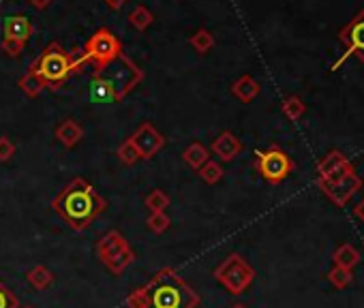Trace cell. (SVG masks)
I'll list each match as a JSON object with an SVG mask.
<instances>
[{
    "label": "cell",
    "instance_id": "cell-25",
    "mask_svg": "<svg viewBox=\"0 0 364 308\" xmlns=\"http://www.w3.org/2000/svg\"><path fill=\"white\" fill-rule=\"evenodd\" d=\"M129 22H131V26L133 28H137V31H146L152 22H154V16H152V11L150 9H146V7H135L131 13H129Z\"/></svg>",
    "mask_w": 364,
    "mask_h": 308
},
{
    "label": "cell",
    "instance_id": "cell-12",
    "mask_svg": "<svg viewBox=\"0 0 364 308\" xmlns=\"http://www.w3.org/2000/svg\"><path fill=\"white\" fill-rule=\"evenodd\" d=\"M213 152L225 163H232L238 154L242 152V141L232 133V131H223L215 141H213Z\"/></svg>",
    "mask_w": 364,
    "mask_h": 308
},
{
    "label": "cell",
    "instance_id": "cell-29",
    "mask_svg": "<svg viewBox=\"0 0 364 308\" xmlns=\"http://www.w3.org/2000/svg\"><path fill=\"white\" fill-rule=\"evenodd\" d=\"M118 159H120V163H124V165H133V163L139 161V154H137V150L133 148L131 139H127V141H122V143L118 145Z\"/></svg>",
    "mask_w": 364,
    "mask_h": 308
},
{
    "label": "cell",
    "instance_id": "cell-37",
    "mask_svg": "<svg viewBox=\"0 0 364 308\" xmlns=\"http://www.w3.org/2000/svg\"><path fill=\"white\" fill-rule=\"evenodd\" d=\"M18 308H35V306H31V304H26V306H18Z\"/></svg>",
    "mask_w": 364,
    "mask_h": 308
},
{
    "label": "cell",
    "instance_id": "cell-27",
    "mask_svg": "<svg viewBox=\"0 0 364 308\" xmlns=\"http://www.w3.org/2000/svg\"><path fill=\"white\" fill-rule=\"evenodd\" d=\"M67 56H69L71 73H82V71H86L92 65L84 48H73L71 52H67Z\"/></svg>",
    "mask_w": 364,
    "mask_h": 308
},
{
    "label": "cell",
    "instance_id": "cell-28",
    "mask_svg": "<svg viewBox=\"0 0 364 308\" xmlns=\"http://www.w3.org/2000/svg\"><path fill=\"white\" fill-rule=\"evenodd\" d=\"M171 225V219L167 216V212H150V216L146 219V227L152 231V233H165Z\"/></svg>",
    "mask_w": 364,
    "mask_h": 308
},
{
    "label": "cell",
    "instance_id": "cell-11",
    "mask_svg": "<svg viewBox=\"0 0 364 308\" xmlns=\"http://www.w3.org/2000/svg\"><path fill=\"white\" fill-rule=\"evenodd\" d=\"M129 139H131L133 148L137 150L139 159H144V161L152 159L154 154H156V152H161V150H163V145H165V137H163V133H161V131H156L150 122L139 124V128H137Z\"/></svg>",
    "mask_w": 364,
    "mask_h": 308
},
{
    "label": "cell",
    "instance_id": "cell-14",
    "mask_svg": "<svg viewBox=\"0 0 364 308\" xmlns=\"http://www.w3.org/2000/svg\"><path fill=\"white\" fill-rule=\"evenodd\" d=\"M259 90H262L259 82H257L255 77H251V75H242V77H238V79L232 84V94H234L238 101H242V103L255 101V99L259 97Z\"/></svg>",
    "mask_w": 364,
    "mask_h": 308
},
{
    "label": "cell",
    "instance_id": "cell-13",
    "mask_svg": "<svg viewBox=\"0 0 364 308\" xmlns=\"http://www.w3.org/2000/svg\"><path fill=\"white\" fill-rule=\"evenodd\" d=\"M349 159L345 157V154L341 150H330L326 157L317 163V180H328L332 178L343 165H347Z\"/></svg>",
    "mask_w": 364,
    "mask_h": 308
},
{
    "label": "cell",
    "instance_id": "cell-20",
    "mask_svg": "<svg viewBox=\"0 0 364 308\" xmlns=\"http://www.w3.org/2000/svg\"><path fill=\"white\" fill-rule=\"evenodd\" d=\"M20 90L26 94V97H39L43 90H46V84L43 79L37 75V71L31 67L22 77H20Z\"/></svg>",
    "mask_w": 364,
    "mask_h": 308
},
{
    "label": "cell",
    "instance_id": "cell-18",
    "mask_svg": "<svg viewBox=\"0 0 364 308\" xmlns=\"http://www.w3.org/2000/svg\"><path fill=\"white\" fill-rule=\"evenodd\" d=\"M182 161H185L191 170H200L204 163L210 161V154H208V150H206L204 143L193 141L191 145H187L185 152H182Z\"/></svg>",
    "mask_w": 364,
    "mask_h": 308
},
{
    "label": "cell",
    "instance_id": "cell-38",
    "mask_svg": "<svg viewBox=\"0 0 364 308\" xmlns=\"http://www.w3.org/2000/svg\"><path fill=\"white\" fill-rule=\"evenodd\" d=\"M362 187H364V182H362Z\"/></svg>",
    "mask_w": 364,
    "mask_h": 308
},
{
    "label": "cell",
    "instance_id": "cell-2",
    "mask_svg": "<svg viewBox=\"0 0 364 308\" xmlns=\"http://www.w3.org/2000/svg\"><path fill=\"white\" fill-rule=\"evenodd\" d=\"M107 208V202L84 178L71 180L52 202V210L73 231H86Z\"/></svg>",
    "mask_w": 364,
    "mask_h": 308
},
{
    "label": "cell",
    "instance_id": "cell-23",
    "mask_svg": "<svg viewBox=\"0 0 364 308\" xmlns=\"http://www.w3.org/2000/svg\"><path fill=\"white\" fill-rule=\"evenodd\" d=\"M198 174H200V178L206 182V185H217V182H221L223 180V167H221V163H217V161H208V163H204L200 170H198Z\"/></svg>",
    "mask_w": 364,
    "mask_h": 308
},
{
    "label": "cell",
    "instance_id": "cell-26",
    "mask_svg": "<svg viewBox=\"0 0 364 308\" xmlns=\"http://www.w3.org/2000/svg\"><path fill=\"white\" fill-rule=\"evenodd\" d=\"M215 45V37L210 31L206 28H200L193 37H191V48L198 52V54H208Z\"/></svg>",
    "mask_w": 364,
    "mask_h": 308
},
{
    "label": "cell",
    "instance_id": "cell-32",
    "mask_svg": "<svg viewBox=\"0 0 364 308\" xmlns=\"http://www.w3.org/2000/svg\"><path fill=\"white\" fill-rule=\"evenodd\" d=\"M16 154V145L9 137H0V163H7Z\"/></svg>",
    "mask_w": 364,
    "mask_h": 308
},
{
    "label": "cell",
    "instance_id": "cell-19",
    "mask_svg": "<svg viewBox=\"0 0 364 308\" xmlns=\"http://www.w3.org/2000/svg\"><path fill=\"white\" fill-rule=\"evenodd\" d=\"M332 261H334V265H338V268L353 270V268L360 263V253H358V248H355L353 244L345 242V244H341V246L334 251Z\"/></svg>",
    "mask_w": 364,
    "mask_h": 308
},
{
    "label": "cell",
    "instance_id": "cell-5",
    "mask_svg": "<svg viewBox=\"0 0 364 308\" xmlns=\"http://www.w3.org/2000/svg\"><path fill=\"white\" fill-rule=\"evenodd\" d=\"M97 255H99L101 263H103L114 276H120V274L135 261V251L129 246L127 238H124L120 231H116V229L107 231V233L99 240V244H97Z\"/></svg>",
    "mask_w": 364,
    "mask_h": 308
},
{
    "label": "cell",
    "instance_id": "cell-4",
    "mask_svg": "<svg viewBox=\"0 0 364 308\" xmlns=\"http://www.w3.org/2000/svg\"><path fill=\"white\" fill-rule=\"evenodd\" d=\"M215 278L225 291H230L232 295H240L253 285L255 270L242 255L232 253L215 268Z\"/></svg>",
    "mask_w": 364,
    "mask_h": 308
},
{
    "label": "cell",
    "instance_id": "cell-36",
    "mask_svg": "<svg viewBox=\"0 0 364 308\" xmlns=\"http://www.w3.org/2000/svg\"><path fill=\"white\" fill-rule=\"evenodd\" d=\"M230 308H249L247 304H242V302H236V304H232Z\"/></svg>",
    "mask_w": 364,
    "mask_h": 308
},
{
    "label": "cell",
    "instance_id": "cell-35",
    "mask_svg": "<svg viewBox=\"0 0 364 308\" xmlns=\"http://www.w3.org/2000/svg\"><path fill=\"white\" fill-rule=\"evenodd\" d=\"M127 3V0H105V5L109 9H122V5Z\"/></svg>",
    "mask_w": 364,
    "mask_h": 308
},
{
    "label": "cell",
    "instance_id": "cell-33",
    "mask_svg": "<svg viewBox=\"0 0 364 308\" xmlns=\"http://www.w3.org/2000/svg\"><path fill=\"white\" fill-rule=\"evenodd\" d=\"M28 3H31L37 11H43V9H48V7L54 3V0H28Z\"/></svg>",
    "mask_w": 364,
    "mask_h": 308
},
{
    "label": "cell",
    "instance_id": "cell-17",
    "mask_svg": "<svg viewBox=\"0 0 364 308\" xmlns=\"http://www.w3.org/2000/svg\"><path fill=\"white\" fill-rule=\"evenodd\" d=\"M26 280H28V285H31L33 289L46 291V289H50V287L54 285L56 276H54V272H52L48 265H35V268L28 270Z\"/></svg>",
    "mask_w": 364,
    "mask_h": 308
},
{
    "label": "cell",
    "instance_id": "cell-21",
    "mask_svg": "<svg viewBox=\"0 0 364 308\" xmlns=\"http://www.w3.org/2000/svg\"><path fill=\"white\" fill-rule=\"evenodd\" d=\"M281 109H283L285 118H287V120H291V122H298V120L306 114V105H304V101H302L300 97H296V94L287 97V99L283 101Z\"/></svg>",
    "mask_w": 364,
    "mask_h": 308
},
{
    "label": "cell",
    "instance_id": "cell-16",
    "mask_svg": "<svg viewBox=\"0 0 364 308\" xmlns=\"http://www.w3.org/2000/svg\"><path fill=\"white\" fill-rule=\"evenodd\" d=\"M5 37L20 39V41L26 43L33 37V22L26 16H11L5 22Z\"/></svg>",
    "mask_w": 364,
    "mask_h": 308
},
{
    "label": "cell",
    "instance_id": "cell-31",
    "mask_svg": "<svg viewBox=\"0 0 364 308\" xmlns=\"http://www.w3.org/2000/svg\"><path fill=\"white\" fill-rule=\"evenodd\" d=\"M0 48H3V52L7 54V56H20L22 52H24V48H26V43L24 41H20V39H11V37H5L3 39V43H0Z\"/></svg>",
    "mask_w": 364,
    "mask_h": 308
},
{
    "label": "cell",
    "instance_id": "cell-1",
    "mask_svg": "<svg viewBox=\"0 0 364 308\" xmlns=\"http://www.w3.org/2000/svg\"><path fill=\"white\" fill-rule=\"evenodd\" d=\"M202 297L171 268H161L144 287L127 297L129 308H198Z\"/></svg>",
    "mask_w": 364,
    "mask_h": 308
},
{
    "label": "cell",
    "instance_id": "cell-10",
    "mask_svg": "<svg viewBox=\"0 0 364 308\" xmlns=\"http://www.w3.org/2000/svg\"><path fill=\"white\" fill-rule=\"evenodd\" d=\"M317 187L323 191V195L338 208H343L360 189H362V180L355 172H349L347 176H343L341 180L336 182H323V180H317Z\"/></svg>",
    "mask_w": 364,
    "mask_h": 308
},
{
    "label": "cell",
    "instance_id": "cell-7",
    "mask_svg": "<svg viewBox=\"0 0 364 308\" xmlns=\"http://www.w3.org/2000/svg\"><path fill=\"white\" fill-rule=\"evenodd\" d=\"M255 154H257L255 170L270 185H281L296 167L294 161L289 159V154L279 145H270L268 150H257Z\"/></svg>",
    "mask_w": 364,
    "mask_h": 308
},
{
    "label": "cell",
    "instance_id": "cell-9",
    "mask_svg": "<svg viewBox=\"0 0 364 308\" xmlns=\"http://www.w3.org/2000/svg\"><path fill=\"white\" fill-rule=\"evenodd\" d=\"M338 39L345 43L347 52L332 65V71H336L351 54L358 56V60L364 62V9L353 16V20L338 33Z\"/></svg>",
    "mask_w": 364,
    "mask_h": 308
},
{
    "label": "cell",
    "instance_id": "cell-22",
    "mask_svg": "<svg viewBox=\"0 0 364 308\" xmlns=\"http://www.w3.org/2000/svg\"><path fill=\"white\" fill-rule=\"evenodd\" d=\"M144 206L150 210V212H165L167 206H169V195L161 189H154L150 191L146 197H144Z\"/></svg>",
    "mask_w": 364,
    "mask_h": 308
},
{
    "label": "cell",
    "instance_id": "cell-30",
    "mask_svg": "<svg viewBox=\"0 0 364 308\" xmlns=\"http://www.w3.org/2000/svg\"><path fill=\"white\" fill-rule=\"evenodd\" d=\"M18 306H20V302H18L16 293L0 280V308H18Z\"/></svg>",
    "mask_w": 364,
    "mask_h": 308
},
{
    "label": "cell",
    "instance_id": "cell-3",
    "mask_svg": "<svg viewBox=\"0 0 364 308\" xmlns=\"http://www.w3.org/2000/svg\"><path fill=\"white\" fill-rule=\"evenodd\" d=\"M97 75H101L105 82H107V86H109V90H112V94H114V103L116 101H122L131 90H135L139 84H141V79H144V71L131 60V58H127L124 54H120L116 60H112L105 69H101V71H95Z\"/></svg>",
    "mask_w": 364,
    "mask_h": 308
},
{
    "label": "cell",
    "instance_id": "cell-15",
    "mask_svg": "<svg viewBox=\"0 0 364 308\" xmlns=\"http://www.w3.org/2000/svg\"><path fill=\"white\" fill-rule=\"evenodd\" d=\"M82 137H84V128H82V124H80V122H75V120H71V118L63 120V122L56 126V139H58L65 148H73V145H77V143L82 141Z\"/></svg>",
    "mask_w": 364,
    "mask_h": 308
},
{
    "label": "cell",
    "instance_id": "cell-8",
    "mask_svg": "<svg viewBox=\"0 0 364 308\" xmlns=\"http://www.w3.org/2000/svg\"><path fill=\"white\" fill-rule=\"evenodd\" d=\"M84 50H86V54H88V58H90L95 71L105 69L112 60H116V58L122 54L120 41H118L116 35H112L107 28L97 31V33L88 39V43H86Z\"/></svg>",
    "mask_w": 364,
    "mask_h": 308
},
{
    "label": "cell",
    "instance_id": "cell-6",
    "mask_svg": "<svg viewBox=\"0 0 364 308\" xmlns=\"http://www.w3.org/2000/svg\"><path fill=\"white\" fill-rule=\"evenodd\" d=\"M33 69L37 71V75L43 79L46 88H58L69 75H71V65H69V56L63 50L60 43H52L43 50V54L33 62Z\"/></svg>",
    "mask_w": 364,
    "mask_h": 308
},
{
    "label": "cell",
    "instance_id": "cell-24",
    "mask_svg": "<svg viewBox=\"0 0 364 308\" xmlns=\"http://www.w3.org/2000/svg\"><path fill=\"white\" fill-rule=\"evenodd\" d=\"M353 280V270H347V268H338L334 265L330 272H328V282L336 289H347Z\"/></svg>",
    "mask_w": 364,
    "mask_h": 308
},
{
    "label": "cell",
    "instance_id": "cell-34",
    "mask_svg": "<svg viewBox=\"0 0 364 308\" xmlns=\"http://www.w3.org/2000/svg\"><path fill=\"white\" fill-rule=\"evenodd\" d=\"M353 216H355L360 223H364V199H360V202L355 204V208H353Z\"/></svg>",
    "mask_w": 364,
    "mask_h": 308
}]
</instances>
